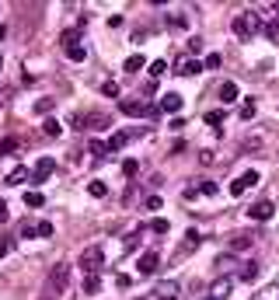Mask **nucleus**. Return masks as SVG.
Masks as SVG:
<instances>
[{
	"label": "nucleus",
	"instance_id": "9d476101",
	"mask_svg": "<svg viewBox=\"0 0 279 300\" xmlns=\"http://www.w3.org/2000/svg\"><path fill=\"white\" fill-rule=\"evenodd\" d=\"M53 171H56V160H53V157H39L35 171H32V181H45Z\"/></svg>",
	"mask_w": 279,
	"mask_h": 300
},
{
	"label": "nucleus",
	"instance_id": "f257e3e1",
	"mask_svg": "<svg viewBox=\"0 0 279 300\" xmlns=\"http://www.w3.org/2000/svg\"><path fill=\"white\" fill-rule=\"evenodd\" d=\"M66 283H70V265H66V262H56V265L49 269V276H45L42 300H56L63 290H66Z\"/></svg>",
	"mask_w": 279,
	"mask_h": 300
},
{
	"label": "nucleus",
	"instance_id": "393cba45",
	"mask_svg": "<svg viewBox=\"0 0 279 300\" xmlns=\"http://www.w3.org/2000/svg\"><path fill=\"white\" fill-rule=\"evenodd\" d=\"M147 227H150V230H154V234H168V230H171V223L164 220V217H154V220L147 223Z\"/></svg>",
	"mask_w": 279,
	"mask_h": 300
},
{
	"label": "nucleus",
	"instance_id": "f3484780",
	"mask_svg": "<svg viewBox=\"0 0 279 300\" xmlns=\"http://www.w3.org/2000/svg\"><path fill=\"white\" fill-rule=\"evenodd\" d=\"M230 286H234V280H217V283H213V293H210V297L223 300L227 293H230Z\"/></svg>",
	"mask_w": 279,
	"mask_h": 300
},
{
	"label": "nucleus",
	"instance_id": "2eb2a0df",
	"mask_svg": "<svg viewBox=\"0 0 279 300\" xmlns=\"http://www.w3.org/2000/svg\"><path fill=\"white\" fill-rule=\"evenodd\" d=\"M126 143H129V133H112V136H108V154H115V150H122Z\"/></svg>",
	"mask_w": 279,
	"mask_h": 300
},
{
	"label": "nucleus",
	"instance_id": "de8ad7c7",
	"mask_svg": "<svg viewBox=\"0 0 279 300\" xmlns=\"http://www.w3.org/2000/svg\"><path fill=\"white\" fill-rule=\"evenodd\" d=\"M276 14H279V4H276Z\"/></svg>",
	"mask_w": 279,
	"mask_h": 300
},
{
	"label": "nucleus",
	"instance_id": "4468645a",
	"mask_svg": "<svg viewBox=\"0 0 279 300\" xmlns=\"http://www.w3.org/2000/svg\"><path fill=\"white\" fill-rule=\"evenodd\" d=\"M259 276H262L259 262H244V269H241V280H244V283H255Z\"/></svg>",
	"mask_w": 279,
	"mask_h": 300
},
{
	"label": "nucleus",
	"instance_id": "58836bf2",
	"mask_svg": "<svg viewBox=\"0 0 279 300\" xmlns=\"http://www.w3.org/2000/svg\"><path fill=\"white\" fill-rule=\"evenodd\" d=\"M77 42H80L77 32H63V49H66V45H77Z\"/></svg>",
	"mask_w": 279,
	"mask_h": 300
},
{
	"label": "nucleus",
	"instance_id": "a19ab883",
	"mask_svg": "<svg viewBox=\"0 0 279 300\" xmlns=\"http://www.w3.org/2000/svg\"><path fill=\"white\" fill-rule=\"evenodd\" d=\"M189 49H192V53H199V49H202V39H199V35H196V39H189Z\"/></svg>",
	"mask_w": 279,
	"mask_h": 300
},
{
	"label": "nucleus",
	"instance_id": "5701e85b",
	"mask_svg": "<svg viewBox=\"0 0 279 300\" xmlns=\"http://www.w3.org/2000/svg\"><path fill=\"white\" fill-rule=\"evenodd\" d=\"M84 56H87V53H84V45H66V60H74V63H84Z\"/></svg>",
	"mask_w": 279,
	"mask_h": 300
},
{
	"label": "nucleus",
	"instance_id": "f8f14e48",
	"mask_svg": "<svg viewBox=\"0 0 279 300\" xmlns=\"http://www.w3.org/2000/svg\"><path fill=\"white\" fill-rule=\"evenodd\" d=\"M220 101H223V105H234V101H238V84H234V80H223V84H220Z\"/></svg>",
	"mask_w": 279,
	"mask_h": 300
},
{
	"label": "nucleus",
	"instance_id": "4be33fe9",
	"mask_svg": "<svg viewBox=\"0 0 279 300\" xmlns=\"http://www.w3.org/2000/svg\"><path fill=\"white\" fill-rule=\"evenodd\" d=\"M199 244H202V234L196 230V227H192V230L185 234V251H192V248H199Z\"/></svg>",
	"mask_w": 279,
	"mask_h": 300
},
{
	"label": "nucleus",
	"instance_id": "09e8293b",
	"mask_svg": "<svg viewBox=\"0 0 279 300\" xmlns=\"http://www.w3.org/2000/svg\"><path fill=\"white\" fill-rule=\"evenodd\" d=\"M171 300H178V297H171Z\"/></svg>",
	"mask_w": 279,
	"mask_h": 300
},
{
	"label": "nucleus",
	"instance_id": "6e6552de",
	"mask_svg": "<svg viewBox=\"0 0 279 300\" xmlns=\"http://www.w3.org/2000/svg\"><path fill=\"white\" fill-rule=\"evenodd\" d=\"M272 213H276V206H272L269 199H259L255 206H251V210H248V217H251V220H259V223L272 220Z\"/></svg>",
	"mask_w": 279,
	"mask_h": 300
},
{
	"label": "nucleus",
	"instance_id": "ddd939ff",
	"mask_svg": "<svg viewBox=\"0 0 279 300\" xmlns=\"http://www.w3.org/2000/svg\"><path fill=\"white\" fill-rule=\"evenodd\" d=\"M251 234H234V238H230V251H248V248H251Z\"/></svg>",
	"mask_w": 279,
	"mask_h": 300
},
{
	"label": "nucleus",
	"instance_id": "0eeeda50",
	"mask_svg": "<svg viewBox=\"0 0 279 300\" xmlns=\"http://www.w3.org/2000/svg\"><path fill=\"white\" fill-rule=\"evenodd\" d=\"M157 265H160L157 251H143L140 262H136V272H140V276H154V272H157Z\"/></svg>",
	"mask_w": 279,
	"mask_h": 300
},
{
	"label": "nucleus",
	"instance_id": "79ce46f5",
	"mask_svg": "<svg viewBox=\"0 0 279 300\" xmlns=\"http://www.w3.org/2000/svg\"><path fill=\"white\" fill-rule=\"evenodd\" d=\"M199 160H202V164H213L217 157H213V150H202V154H199Z\"/></svg>",
	"mask_w": 279,
	"mask_h": 300
},
{
	"label": "nucleus",
	"instance_id": "2f4dec72",
	"mask_svg": "<svg viewBox=\"0 0 279 300\" xmlns=\"http://www.w3.org/2000/svg\"><path fill=\"white\" fill-rule=\"evenodd\" d=\"M11 150H18V140H14V136L0 140V157H4V154H11Z\"/></svg>",
	"mask_w": 279,
	"mask_h": 300
},
{
	"label": "nucleus",
	"instance_id": "aec40b11",
	"mask_svg": "<svg viewBox=\"0 0 279 300\" xmlns=\"http://www.w3.org/2000/svg\"><path fill=\"white\" fill-rule=\"evenodd\" d=\"M157 293H160V300L178 297V283H160V286H157Z\"/></svg>",
	"mask_w": 279,
	"mask_h": 300
},
{
	"label": "nucleus",
	"instance_id": "1a4fd4ad",
	"mask_svg": "<svg viewBox=\"0 0 279 300\" xmlns=\"http://www.w3.org/2000/svg\"><path fill=\"white\" fill-rule=\"evenodd\" d=\"M181 105H185V98H181V95H175V91L160 95V112H168V116H175V112H181Z\"/></svg>",
	"mask_w": 279,
	"mask_h": 300
},
{
	"label": "nucleus",
	"instance_id": "a18cd8bd",
	"mask_svg": "<svg viewBox=\"0 0 279 300\" xmlns=\"http://www.w3.org/2000/svg\"><path fill=\"white\" fill-rule=\"evenodd\" d=\"M0 70H4V56H0Z\"/></svg>",
	"mask_w": 279,
	"mask_h": 300
},
{
	"label": "nucleus",
	"instance_id": "49530a36",
	"mask_svg": "<svg viewBox=\"0 0 279 300\" xmlns=\"http://www.w3.org/2000/svg\"><path fill=\"white\" fill-rule=\"evenodd\" d=\"M202 300H217V297H202Z\"/></svg>",
	"mask_w": 279,
	"mask_h": 300
},
{
	"label": "nucleus",
	"instance_id": "f03ea898",
	"mask_svg": "<svg viewBox=\"0 0 279 300\" xmlns=\"http://www.w3.org/2000/svg\"><path fill=\"white\" fill-rule=\"evenodd\" d=\"M230 28H234V35H238L241 42H251V35L262 28V18L255 11H248V14H238V18L230 21Z\"/></svg>",
	"mask_w": 279,
	"mask_h": 300
},
{
	"label": "nucleus",
	"instance_id": "dca6fc26",
	"mask_svg": "<svg viewBox=\"0 0 279 300\" xmlns=\"http://www.w3.org/2000/svg\"><path fill=\"white\" fill-rule=\"evenodd\" d=\"M143 66H147V60H143V56H129V60L122 63V70H126V74H140V70H143Z\"/></svg>",
	"mask_w": 279,
	"mask_h": 300
},
{
	"label": "nucleus",
	"instance_id": "9b49d317",
	"mask_svg": "<svg viewBox=\"0 0 279 300\" xmlns=\"http://www.w3.org/2000/svg\"><path fill=\"white\" fill-rule=\"evenodd\" d=\"M202 70H206V63H199V60H181L178 66H175L178 77H196V74H202Z\"/></svg>",
	"mask_w": 279,
	"mask_h": 300
},
{
	"label": "nucleus",
	"instance_id": "7c9ffc66",
	"mask_svg": "<svg viewBox=\"0 0 279 300\" xmlns=\"http://www.w3.org/2000/svg\"><path fill=\"white\" fill-rule=\"evenodd\" d=\"M136 171H140V164L133 157L126 160V164H122V175H126V178H136Z\"/></svg>",
	"mask_w": 279,
	"mask_h": 300
},
{
	"label": "nucleus",
	"instance_id": "c756f323",
	"mask_svg": "<svg viewBox=\"0 0 279 300\" xmlns=\"http://www.w3.org/2000/svg\"><path fill=\"white\" fill-rule=\"evenodd\" d=\"M164 74H168V63H164V60L150 63V77H164Z\"/></svg>",
	"mask_w": 279,
	"mask_h": 300
},
{
	"label": "nucleus",
	"instance_id": "c9c22d12",
	"mask_svg": "<svg viewBox=\"0 0 279 300\" xmlns=\"http://www.w3.org/2000/svg\"><path fill=\"white\" fill-rule=\"evenodd\" d=\"M220 63H223V56H220V53H210V56H206V70H217Z\"/></svg>",
	"mask_w": 279,
	"mask_h": 300
},
{
	"label": "nucleus",
	"instance_id": "c85d7f7f",
	"mask_svg": "<svg viewBox=\"0 0 279 300\" xmlns=\"http://www.w3.org/2000/svg\"><path fill=\"white\" fill-rule=\"evenodd\" d=\"M199 192H202V196H217L220 185H217V181H210V178H202V181H199Z\"/></svg>",
	"mask_w": 279,
	"mask_h": 300
},
{
	"label": "nucleus",
	"instance_id": "f704fd0d",
	"mask_svg": "<svg viewBox=\"0 0 279 300\" xmlns=\"http://www.w3.org/2000/svg\"><path fill=\"white\" fill-rule=\"evenodd\" d=\"M35 234H39V227H35V223H21V238H35Z\"/></svg>",
	"mask_w": 279,
	"mask_h": 300
},
{
	"label": "nucleus",
	"instance_id": "7ed1b4c3",
	"mask_svg": "<svg viewBox=\"0 0 279 300\" xmlns=\"http://www.w3.org/2000/svg\"><path fill=\"white\" fill-rule=\"evenodd\" d=\"M119 112H122V116H133V119H136V116H150V119H154V116H160V105H147V101L122 98L119 101Z\"/></svg>",
	"mask_w": 279,
	"mask_h": 300
},
{
	"label": "nucleus",
	"instance_id": "bb28decb",
	"mask_svg": "<svg viewBox=\"0 0 279 300\" xmlns=\"http://www.w3.org/2000/svg\"><path fill=\"white\" fill-rule=\"evenodd\" d=\"M87 192H91L95 199H105V196H108V185H105V181H91V185H87Z\"/></svg>",
	"mask_w": 279,
	"mask_h": 300
},
{
	"label": "nucleus",
	"instance_id": "b1692460",
	"mask_svg": "<svg viewBox=\"0 0 279 300\" xmlns=\"http://www.w3.org/2000/svg\"><path fill=\"white\" fill-rule=\"evenodd\" d=\"M25 206L39 210V206H45V196H42V192H25Z\"/></svg>",
	"mask_w": 279,
	"mask_h": 300
},
{
	"label": "nucleus",
	"instance_id": "4c0bfd02",
	"mask_svg": "<svg viewBox=\"0 0 279 300\" xmlns=\"http://www.w3.org/2000/svg\"><path fill=\"white\" fill-rule=\"evenodd\" d=\"M35 227H39V238H53V223H49V220L35 223Z\"/></svg>",
	"mask_w": 279,
	"mask_h": 300
},
{
	"label": "nucleus",
	"instance_id": "473e14b6",
	"mask_svg": "<svg viewBox=\"0 0 279 300\" xmlns=\"http://www.w3.org/2000/svg\"><path fill=\"white\" fill-rule=\"evenodd\" d=\"M35 112H39V116H49V112H53V98H42V101H35Z\"/></svg>",
	"mask_w": 279,
	"mask_h": 300
},
{
	"label": "nucleus",
	"instance_id": "37998d69",
	"mask_svg": "<svg viewBox=\"0 0 279 300\" xmlns=\"http://www.w3.org/2000/svg\"><path fill=\"white\" fill-rule=\"evenodd\" d=\"M129 283H133V280H129V276H115V286H119V290H126Z\"/></svg>",
	"mask_w": 279,
	"mask_h": 300
},
{
	"label": "nucleus",
	"instance_id": "20e7f679",
	"mask_svg": "<svg viewBox=\"0 0 279 300\" xmlns=\"http://www.w3.org/2000/svg\"><path fill=\"white\" fill-rule=\"evenodd\" d=\"M101 262H105L101 244H91V248H84V251H80V269H84V272H98Z\"/></svg>",
	"mask_w": 279,
	"mask_h": 300
},
{
	"label": "nucleus",
	"instance_id": "a878e982",
	"mask_svg": "<svg viewBox=\"0 0 279 300\" xmlns=\"http://www.w3.org/2000/svg\"><path fill=\"white\" fill-rule=\"evenodd\" d=\"M255 112H259V105H255L251 98L241 105V119H244V122H251V119H255Z\"/></svg>",
	"mask_w": 279,
	"mask_h": 300
},
{
	"label": "nucleus",
	"instance_id": "c03bdc74",
	"mask_svg": "<svg viewBox=\"0 0 279 300\" xmlns=\"http://www.w3.org/2000/svg\"><path fill=\"white\" fill-rule=\"evenodd\" d=\"M7 217H11V213H7V202H4V199H0V223H4V220H7Z\"/></svg>",
	"mask_w": 279,
	"mask_h": 300
},
{
	"label": "nucleus",
	"instance_id": "ea45409f",
	"mask_svg": "<svg viewBox=\"0 0 279 300\" xmlns=\"http://www.w3.org/2000/svg\"><path fill=\"white\" fill-rule=\"evenodd\" d=\"M4 255H11V241L7 238H0V259H4Z\"/></svg>",
	"mask_w": 279,
	"mask_h": 300
},
{
	"label": "nucleus",
	"instance_id": "72a5a7b5",
	"mask_svg": "<svg viewBox=\"0 0 279 300\" xmlns=\"http://www.w3.org/2000/svg\"><path fill=\"white\" fill-rule=\"evenodd\" d=\"M265 39H279V18L265 25Z\"/></svg>",
	"mask_w": 279,
	"mask_h": 300
},
{
	"label": "nucleus",
	"instance_id": "39448f33",
	"mask_svg": "<svg viewBox=\"0 0 279 300\" xmlns=\"http://www.w3.org/2000/svg\"><path fill=\"white\" fill-rule=\"evenodd\" d=\"M251 185H259V171H244V175H238V178L230 181V196L238 199V196H244Z\"/></svg>",
	"mask_w": 279,
	"mask_h": 300
},
{
	"label": "nucleus",
	"instance_id": "423d86ee",
	"mask_svg": "<svg viewBox=\"0 0 279 300\" xmlns=\"http://www.w3.org/2000/svg\"><path fill=\"white\" fill-rule=\"evenodd\" d=\"M108 129L112 126V119L108 116H101V112H87V116H77V129Z\"/></svg>",
	"mask_w": 279,
	"mask_h": 300
},
{
	"label": "nucleus",
	"instance_id": "e433bc0d",
	"mask_svg": "<svg viewBox=\"0 0 279 300\" xmlns=\"http://www.w3.org/2000/svg\"><path fill=\"white\" fill-rule=\"evenodd\" d=\"M206 122H210V126H220V122H223V112H220V108L206 112Z\"/></svg>",
	"mask_w": 279,
	"mask_h": 300
},
{
	"label": "nucleus",
	"instance_id": "412c9836",
	"mask_svg": "<svg viewBox=\"0 0 279 300\" xmlns=\"http://www.w3.org/2000/svg\"><path fill=\"white\" fill-rule=\"evenodd\" d=\"M42 133H45V136H60V133H63L60 119H45V122H42Z\"/></svg>",
	"mask_w": 279,
	"mask_h": 300
},
{
	"label": "nucleus",
	"instance_id": "a211bd4d",
	"mask_svg": "<svg viewBox=\"0 0 279 300\" xmlns=\"http://www.w3.org/2000/svg\"><path fill=\"white\" fill-rule=\"evenodd\" d=\"M98 290H101L98 272H84V293H98Z\"/></svg>",
	"mask_w": 279,
	"mask_h": 300
},
{
	"label": "nucleus",
	"instance_id": "cd10ccee",
	"mask_svg": "<svg viewBox=\"0 0 279 300\" xmlns=\"http://www.w3.org/2000/svg\"><path fill=\"white\" fill-rule=\"evenodd\" d=\"M101 95H105V98H119V84H115V80H105V84H101Z\"/></svg>",
	"mask_w": 279,
	"mask_h": 300
},
{
	"label": "nucleus",
	"instance_id": "6ab92c4d",
	"mask_svg": "<svg viewBox=\"0 0 279 300\" xmlns=\"http://www.w3.org/2000/svg\"><path fill=\"white\" fill-rule=\"evenodd\" d=\"M25 178H28V168H25V164H18V168H14V171H11L4 181H7V185H21Z\"/></svg>",
	"mask_w": 279,
	"mask_h": 300
}]
</instances>
